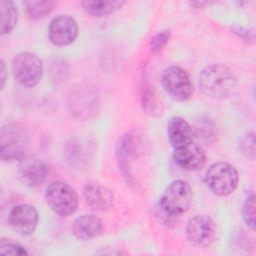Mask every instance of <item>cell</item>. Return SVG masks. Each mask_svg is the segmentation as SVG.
I'll return each instance as SVG.
<instances>
[{
    "instance_id": "1",
    "label": "cell",
    "mask_w": 256,
    "mask_h": 256,
    "mask_svg": "<svg viewBox=\"0 0 256 256\" xmlns=\"http://www.w3.org/2000/svg\"><path fill=\"white\" fill-rule=\"evenodd\" d=\"M199 87L209 98L225 99L235 93L237 79L227 66L219 63L211 64L200 72Z\"/></svg>"
},
{
    "instance_id": "2",
    "label": "cell",
    "mask_w": 256,
    "mask_h": 256,
    "mask_svg": "<svg viewBox=\"0 0 256 256\" xmlns=\"http://www.w3.org/2000/svg\"><path fill=\"white\" fill-rule=\"evenodd\" d=\"M192 190L189 184L184 180H175L170 183L162 193L159 200L160 214L165 218L180 217L184 214L192 202Z\"/></svg>"
},
{
    "instance_id": "3",
    "label": "cell",
    "mask_w": 256,
    "mask_h": 256,
    "mask_svg": "<svg viewBox=\"0 0 256 256\" xmlns=\"http://www.w3.org/2000/svg\"><path fill=\"white\" fill-rule=\"evenodd\" d=\"M28 134L17 122L5 123L0 132V157L5 162L20 161L26 156Z\"/></svg>"
},
{
    "instance_id": "4",
    "label": "cell",
    "mask_w": 256,
    "mask_h": 256,
    "mask_svg": "<svg viewBox=\"0 0 256 256\" xmlns=\"http://www.w3.org/2000/svg\"><path fill=\"white\" fill-rule=\"evenodd\" d=\"M205 181L212 193L217 196H227L237 188L239 176L231 164L217 162L208 168Z\"/></svg>"
},
{
    "instance_id": "5",
    "label": "cell",
    "mask_w": 256,
    "mask_h": 256,
    "mask_svg": "<svg viewBox=\"0 0 256 256\" xmlns=\"http://www.w3.org/2000/svg\"><path fill=\"white\" fill-rule=\"evenodd\" d=\"M12 72L16 81L22 86H36L43 76L42 60L34 53L21 52L12 60Z\"/></svg>"
},
{
    "instance_id": "6",
    "label": "cell",
    "mask_w": 256,
    "mask_h": 256,
    "mask_svg": "<svg viewBox=\"0 0 256 256\" xmlns=\"http://www.w3.org/2000/svg\"><path fill=\"white\" fill-rule=\"evenodd\" d=\"M45 199L50 209L60 216L72 214L78 206L76 191L62 181H54L46 188Z\"/></svg>"
},
{
    "instance_id": "7",
    "label": "cell",
    "mask_w": 256,
    "mask_h": 256,
    "mask_svg": "<svg viewBox=\"0 0 256 256\" xmlns=\"http://www.w3.org/2000/svg\"><path fill=\"white\" fill-rule=\"evenodd\" d=\"M161 84L165 92L174 100L183 102L193 94L192 80L186 70L179 66H169L161 74Z\"/></svg>"
},
{
    "instance_id": "8",
    "label": "cell",
    "mask_w": 256,
    "mask_h": 256,
    "mask_svg": "<svg viewBox=\"0 0 256 256\" xmlns=\"http://www.w3.org/2000/svg\"><path fill=\"white\" fill-rule=\"evenodd\" d=\"M215 232L216 228L212 218L205 214H199L188 221L186 238L192 246L203 248L213 242Z\"/></svg>"
},
{
    "instance_id": "9",
    "label": "cell",
    "mask_w": 256,
    "mask_h": 256,
    "mask_svg": "<svg viewBox=\"0 0 256 256\" xmlns=\"http://www.w3.org/2000/svg\"><path fill=\"white\" fill-rule=\"evenodd\" d=\"M39 221L36 208L29 204L14 206L8 215V223L13 231L21 236H30L34 233Z\"/></svg>"
},
{
    "instance_id": "10",
    "label": "cell",
    "mask_w": 256,
    "mask_h": 256,
    "mask_svg": "<svg viewBox=\"0 0 256 256\" xmlns=\"http://www.w3.org/2000/svg\"><path fill=\"white\" fill-rule=\"evenodd\" d=\"M48 36L55 46L70 45L78 36L77 22L69 15H58L49 24Z\"/></svg>"
},
{
    "instance_id": "11",
    "label": "cell",
    "mask_w": 256,
    "mask_h": 256,
    "mask_svg": "<svg viewBox=\"0 0 256 256\" xmlns=\"http://www.w3.org/2000/svg\"><path fill=\"white\" fill-rule=\"evenodd\" d=\"M18 172L21 181L29 187L42 185L48 174L47 165L36 156H24L18 164Z\"/></svg>"
},
{
    "instance_id": "12",
    "label": "cell",
    "mask_w": 256,
    "mask_h": 256,
    "mask_svg": "<svg viewBox=\"0 0 256 256\" xmlns=\"http://www.w3.org/2000/svg\"><path fill=\"white\" fill-rule=\"evenodd\" d=\"M172 156L175 163L187 171L200 170L206 163V154L204 149L193 141L174 148Z\"/></svg>"
},
{
    "instance_id": "13",
    "label": "cell",
    "mask_w": 256,
    "mask_h": 256,
    "mask_svg": "<svg viewBox=\"0 0 256 256\" xmlns=\"http://www.w3.org/2000/svg\"><path fill=\"white\" fill-rule=\"evenodd\" d=\"M82 194L88 206L95 211H106L113 206V193L101 184L87 183Z\"/></svg>"
},
{
    "instance_id": "14",
    "label": "cell",
    "mask_w": 256,
    "mask_h": 256,
    "mask_svg": "<svg viewBox=\"0 0 256 256\" xmlns=\"http://www.w3.org/2000/svg\"><path fill=\"white\" fill-rule=\"evenodd\" d=\"M138 150V141L136 137L130 133L123 135L117 144L116 148V157L119 169L121 173L129 182L132 178L130 173V164L132 159L136 156Z\"/></svg>"
},
{
    "instance_id": "15",
    "label": "cell",
    "mask_w": 256,
    "mask_h": 256,
    "mask_svg": "<svg viewBox=\"0 0 256 256\" xmlns=\"http://www.w3.org/2000/svg\"><path fill=\"white\" fill-rule=\"evenodd\" d=\"M102 230L103 222L94 214L81 215L76 218L72 224L74 236L81 241H88L99 236Z\"/></svg>"
},
{
    "instance_id": "16",
    "label": "cell",
    "mask_w": 256,
    "mask_h": 256,
    "mask_svg": "<svg viewBox=\"0 0 256 256\" xmlns=\"http://www.w3.org/2000/svg\"><path fill=\"white\" fill-rule=\"evenodd\" d=\"M167 135L174 148L193 141L194 135L190 124L180 116H174L167 123Z\"/></svg>"
},
{
    "instance_id": "17",
    "label": "cell",
    "mask_w": 256,
    "mask_h": 256,
    "mask_svg": "<svg viewBox=\"0 0 256 256\" xmlns=\"http://www.w3.org/2000/svg\"><path fill=\"white\" fill-rule=\"evenodd\" d=\"M126 4L125 1L112 0H84L81 2L83 10L93 16L103 17L114 13Z\"/></svg>"
},
{
    "instance_id": "18",
    "label": "cell",
    "mask_w": 256,
    "mask_h": 256,
    "mask_svg": "<svg viewBox=\"0 0 256 256\" xmlns=\"http://www.w3.org/2000/svg\"><path fill=\"white\" fill-rule=\"evenodd\" d=\"M191 127L194 137L207 145L212 143L216 138L217 130L215 123L207 115H199Z\"/></svg>"
},
{
    "instance_id": "19",
    "label": "cell",
    "mask_w": 256,
    "mask_h": 256,
    "mask_svg": "<svg viewBox=\"0 0 256 256\" xmlns=\"http://www.w3.org/2000/svg\"><path fill=\"white\" fill-rule=\"evenodd\" d=\"M1 34L10 33L18 21V10L12 1H1Z\"/></svg>"
},
{
    "instance_id": "20",
    "label": "cell",
    "mask_w": 256,
    "mask_h": 256,
    "mask_svg": "<svg viewBox=\"0 0 256 256\" xmlns=\"http://www.w3.org/2000/svg\"><path fill=\"white\" fill-rule=\"evenodd\" d=\"M140 99L143 109L151 114L157 110V102L154 94L153 86H151L146 73H142L140 81Z\"/></svg>"
},
{
    "instance_id": "21",
    "label": "cell",
    "mask_w": 256,
    "mask_h": 256,
    "mask_svg": "<svg viewBox=\"0 0 256 256\" xmlns=\"http://www.w3.org/2000/svg\"><path fill=\"white\" fill-rule=\"evenodd\" d=\"M56 5L55 1H25V12L30 19L38 20L46 17L54 9Z\"/></svg>"
},
{
    "instance_id": "22",
    "label": "cell",
    "mask_w": 256,
    "mask_h": 256,
    "mask_svg": "<svg viewBox=\"0 0 256 256\" xmlns=\"http://www.w3.org/2000/svg\"><path fill=\"white\" fill-rule=\"evenodd\" d=\"M239 151L240 153L253 160L255 158V133L254 131L246 132L239 141Z\"/></svg>"
},
{
    "instance_id": "23",
    "label": "cell",
    "mask_w": 256,
    "mask_h": 256,
    "mask_svg": "<svg viewBox=\"0 0 256 256\" xmlns=\"http://www.w3.org/2000/svg\"><path fill=\"white\" fill-rule=\"evenodd\" d=\"M172 32L170 29H163L161 31H159L158 33H156L150 40L149 43V49L150 52L152 53H158L160 52L169 42L170 38H171Z\"/></svg>"
},
{
    "instance_id": "24",
    "label": "cell",
    "mask_w": 256,
    "mask_h": 256,
    "mask_svg": "<svg viewBox=\"0 0 256 256\" xmlns=\"http://www.w3.org/2000/svg\"><path fill=\"white\" fill-rule=\"evenodd\" d=\"M242 218L246 225L251 229H255V196H248L242 206Z\"/></svg>"
},
{
    "instance_id": "25",
    "label": "cell",
    "mask_w": 256,
    "mask_h": 256,
    "mask_svg": "<svg viewBox=\"0 0 256 256\" xmlns=\"http://www.w3.org/2000/svg\"><path fill=\"white\" fill-rule=\"evenodd\" d=\"M0 254L2 255H28L27 250L12 239L2 238L0 241Z\"/></svg>"
},
{
    "instance_id": "26",
    "label": "cell",
    "mask_w": 256,
    "mask_h": 256,
    "mask_svg": "<svg viewBox=\"0 0 256 256\" xmlns=\"http://www.w3.org/2000/svg\"><path fill=\"white\" fill-rule=\"evenodd\" d=\"M231 30L235 35H237L240 39H242L244 42L248 44H253L255 41V34L253 29L245 28L243 26L234 25L231 27Z\"/></svg>"
},
{
    "instance_id": "27",
    "label": "cell",
    "mask_w": 256,
    "mask_h": 256,
    "mask_svg": "<svg viewBox=\"0 0 256 256\" xmlns=\"http://www.w3.org/2000/svg\"><path fill=\"white\" fill-rule=\"evenodd\" d=\"M7 68L3 60L0 61V81H1V90L4 88L5 83H6V78H7Z\"/></svg>"
},
{
    "instance_id": "28",
    "label": "cell",
    "mask_w": 256,
    "mask_h": 256,
    "mask_svg": "<svg viewBox=\"0 0 256 256\" xmlns=\"http://www.w3.org/2000/svg\"><path fill=\"white\" fill-rule=\"evenodd\" d=\"M212 2H209V1H190L189 2V5L194 7V8H197V9H200V8H205L209 5H211Z\"/></svg>"
}]
</instances>
